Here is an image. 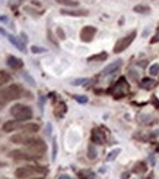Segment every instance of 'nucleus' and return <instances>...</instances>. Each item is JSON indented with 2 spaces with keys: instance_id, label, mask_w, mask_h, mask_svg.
Returning <instances> with one entry per match:
<instances>
[{
  "instance_id": "9",
  "label": "nucleus",
  "mask_w": 159,
  "mask_h": 179,
  "mask_svg": "<svg viewBox=\"0 0 159 179\" xmlns=\"http://www.w3.org/2000/svg\"><path fill=\"white\" fill-rule=\"evenodd\" d=\"M32 136L29 132H18V134L12 135L10 136V141L12 142H16V144H26Z\"/></svg>"
},
{
  "instance_id": "23",
  "label": "nucleus",
  "mask_w": 159,
  "mask_h": 179,
  "mask_svg": "<svg viewBox=\"0 0 159 179\" xmlns=\"http://www.w3.org/2000/svg\"><path fill=\"white\" fill-rule=\"evenodd\" d=\"M102 59H107V54H105V53H102V54H99V56H92V57H89V62H92V60H102Z\"/></svg>"
},
{
  "instance_id": "27",
  "label": "nucleus",
  "mask_w": 159,
  "mask_h": 179,
  "mask_svg": "<svg viewBox=\"0 0 159 179\" xmlns=\"http://www.w3.org/2000/svg\"><path fill=\"white\" fill-rule=\"evenodd\" d=\"M88 82V79H76V81H73L72 84L73 85H80V84H86Z\"/></svg>"
},
{
  "instance_id": "10",
  "label": "nucleus",
  "mask_w": 159,
  "mask_h": 179,
  "mask_svg": "<svg viewBox=\"0 0 159 179\" xmlns=\"http://www.w3.org/2000/svg\"><path fill=\"white\" fill-rule=\"evenodd\" d=\"M120 66H121V60H117V62H114V63H111V65H108L102 72H101V75L102 77H108V75H111V74H114L116 71H118Z\"/></svg>"
},
{
  "instance_id": "26",
  "label": "nucleus",
  "mask_w": 159,
  "mask_h": 179,
  "mask_svg": "<svg viewBox=\"0 0 159 179\" xmlns=\"http://www.w3.org/2000/svg\"><path fill=\"white\" fill-rule=\"evenodd\" d=\"M158 41H159V28H158V30H156V34L153 35V38L150 40V43L153 44V43H158Z\"/></svg>"
},
{
  "instance_id": "29",
  "label": "nucleus",
  "mask_w": 159,
  "mask_h": 179,
  "mask_svg": "<svg viewBox=\"0 0 159 179\" xmlns=\"http://www.w3.org/2000/svg\"><path fill=\"white\" fill-rule=\"evenodd\" d=\"M152 103H153V104H155L156 107H159V101L156 100V98H153V100H152Z\"/></svg>"
},
{
  "instance_id": "24",
  "label": "nucleus",
  "mask_w": 159,
  "mask_h": 179,
  "mask_svg": "<svg viewBox=\"0 0 159 179\" xmlns=\"http://www.w3.org/2000/svg\"><path fill=\"white\" fill-rule=\"evenodd\" d=\"M31 50H32V53H44V51H45V48H42V47H37V45H32V47H31Z\"/></svg>"
},
{
  "instance_id": "17",
  "label": "nucleus",
  "mask_w": 159,
  "mask_h": 179,
  "mask_svg": "<svg viewBox=\"0 0 159 179\" xmlns=\"http://www.w3.org/2000/svg\"><path fill=\"white\" fill-rule=\"evenodd\" d=\"M153 85H155V81H153V79H150V78H145V79H142V88L150 90Z\"/></svg>"
},
{
  "instance_id": "19",
  "label": "nucleus",
  "mask_w": 159,
  "mask_h": 179,
  "mask_svg": "<svg viewBox=\"0 0 159 179\" xmlns=\"http://www.w3.org/2000/svg\"><path fill=\"white\" fill-rule=\"evenodd\" d=\"M9 79H10V75H9L7 72L1 71V72H0V84L3 85V84H6V82H7Z\"/></svg>"
},
{
  "instance_id": "5",
  "label": "nucleus",
  "mask_w": 159,
  "mask_h": 179,
  "mask_svg": "<svg viewBox=\"0 0 159 179\" xmlns=\"http://www.w3.org/2000/svg\"><path fill=\"white\" fill-rule=\"evenodd\" d=\"M136 34H137V32H136V31H133V32H130L128 35H125L124 38L118 40V41H117V44L114 45V53H121V51H124L128 45L134 41Z\"/></svg>"
},
{
  "instance_id": "6",
  "label": "nucleus",
  "mask_w": 159,
  "mask_h": 179,
  "mask_svg": "<svg viewBox=\"0 0 159 179\" xmlns=\"http://www.w3.org/2000/svg\"><path fill=\"white\" fill-rule=\"evenodd\" d=\"M10 156L16 160H37L40 159V156H35L29 151H24V150H13L10 153Z\"/></svg>"
},
{
  "instance_id": "22",
  "label": "nucleus",
  "mask_w": 159,
  "mask_h": 179,
  "mask_svg": "<svg viewBox=\"0 0 159 179\" xmlns=\"http://www.w3.org/2000/svg\"><path fill=\"white\" fill-rule=\"evenodd\" d=\"M118 153H120V148H116L114 151H111V153L108 154V157H107V160H108V162H113V160H114V159L117 157V154H118Z\"/></svg>"
},
{
  "instance_id": "1",
  "label": "nucleus",
  "mask_w": 159,
  "mask_h": 179,
  "mask_svg": "<svg viewBox=\"0 0 159 179\" xmlns=\"http://www.w3.org/2000/svg\"><path fill=\"white\" fill-rule=\"evenodd\" d=\"M24 94V90L21 85L18 84H13V85H7L4 88H0V106L12 101V100H16L19 98L21 95Z\"/></svg>"
},
{
  "instance_id": "30",
  "label": "nucleus",
  "mask_w": 159,
  "mask_h": 179,
  "mask_svg": "<svg viewBox=\"0 0 159 179\" xmlns=\"http://www.w3.org/2000/svg\"><path fill=\"white\" fill-rule=\"evenodd\" d=\"M128 175H130V173H124V175H123V179H127L128 178Z\"/></svg>"
},
{
  "instance_id": "31",
  "label": "nucleus",
  "mask_w": 159,
  "mask_h": 179,
  "mask_svg": "<svg viewBox=\"0 0 159 179\" xmlns=\"http://www.w3.org/2000/svg\"><path fill=\"white\" fill-rule=\"evenodd\" d=\"M29 179H44V178H29Z\"/></svg>"
},
{
  "instance_id": "8",
  "label": "nucleus",
  "mask_w": 159,
  "mask_h": 179,
  "mask_svg": "<svg viewBox=\"0 0 159 179\" xmlns=\"http://www.w3.org/2000/svg\"><path fill=\"white\" fill-rule=\"evenodd\" d=\"M95 34H96V28L88 25V27H85V28L80 31V40L85 41V43H89V41H92V38L95 37Z\"/></svg>"
},
{
  "instance_id": "28",
  "label": "nucleus",
  "mask_w": 159,
  "mask_h": 179,
  "mask_svg": "<svg viewBox=\"0 0 159 179\" xmlns=\"http://www.w3.org/2000/svg\"><path fill=\"white\" fill-rule=\"evenodd\" d=\"M57 35H58L61 40H64V38H66V35H64V31H63L61 28H58V30H57Z\"/></svg>"
},
{
  "instance_id": "20",
  "label": "nucleus",
  "mask_w": 159,
  "mask_h": 179,
  "mask_svg": "<svg viewBox=\"0 0 159 179\" xmlns=\"http://www.w3.org/2000/svg\"><path fill=\"white\" fill-rule=\"evenodd\" d=\"M149 74L152 75V77H156L159 74V65L158 63H155V65H152L150 68H149Z\"/></svg>"
},
{
  "instance_id": "13",
  "label": "nucleus",
  "mask_w": 159,
  "mask_h": 179,
  "mask_svg": "<svg viewBox=\"0 0 159 179\" xmlns=\"http://www.w3.org/2000/svg\"><path fill=\"white\" fill-rule=\"evenodd\" d=\"M21 129H22L24 132L34 134V132H38L40 125H38V123H25V125H21Z\"/></svg>"
},
{
  "instance_id": "2",
  "label": "nucleus",
  "mask_w": 159,
  "mask_h": 179,
  "mask_svg": "<svg viewBox=\"0 0 159 179\" xmlns=\"http://www.w3.org/2000/svg\"><path fill=\"white\" fill-rule=\"evenodd\" d=\"M47 169L44 166H24V167H18L15 175L19 179H29L34 175H45Z\"/></svg>"
},
{
  "instance_id": "21",
  "label": "nucleus",
  "mask_w": 159,
  "mask_h": 179,
  "mask_svg": "<svg viewBox=\"0 0 159 179\" xmlns=\"http://www.w3.org/2000/svg\"><path fill=\"white\" fill-rule=\"evenodd\" d=\"M150 9L149 6H136L134 7V12H139V13H148Z\"/></svg>"
},
{
  "instance_id": "4",
  "label": "nucleus",
  "mask_w": 159,
  "mask_h": 179,
  "mask_svg": "<svg viewBox=\"0 0 159 179\" xmlns=\"http://www.w3.org/2000/svg\"><path fill=\"white\" fill-rule=\"evenodd\" d=\"M25 147H26V150H28L29 153H32V154H35V156H40V157H41V154H44L45 150H47L45 142H44L41 138H37V136H32V138L25 144Z\"/></svg>"
},
{
  "instance_id": "7",
  "label": "nucleus",
  "mask_w": 159,
  "mask_h": 179,
  "mask_svg": "<svg viewBox=\"0 0 159 179\" xmlns=\"http://www.w3.org/2000/svg\"><path fill=\"white\" fill-rule=\"evenodd\" d=\"M127 90H128V85H127V82H125V79L124 78H121L118 82L113 87V88L110 90V92H113L117 98H120L121 95H124L125 92H127Z\"/></svg>"
},
{
  "instance_id": "15",
  "label": "nucleus",
  "mask_w": 159,
  "mask_h": 179,
  "mask_svg": "<svg viewBox=\"0 0 159 179\" xmlns=\"http://www.w3.org/2000/svg\"><path fill=\"white\" fill-rule=\"evenodd\" d=\"M92 141L96 142V144H104V135H102V132L98 131V129H93L92 131Z\"/></svg>"
},
{
  "instance_id": "16",
  "label": "nucleus",
  "mask_w": 159,
  "mask_h": 179,
  "mask_svg": "<svg viewBox=\"0 0 159 179\" xmlns=\"http://www.w3.org/2000/svg\"><path fill=\"white\" fill-rule=\"evenodd\" d=\"M58 4H63V6H69V7H76L79 4V1L76 0H56Z\"/></svg>"
},
{
  "instance_id": "14",
  "label": "nucleus",
  "mask_w": 159,
  "mask_h": 179,
  "mask_svg": "<svg viewBox=\"0 0 159 179\" xmlns=\"http://www.w3.org/2000/svg\"><path fill=\"white\" fill-rule=\"evenodd\" d=\"M61 15H69V16H86V15H88V10H67V9H63V10H61Z\"/></svg>"
},
{
  "instance_id": "25",
  "label": "nucleus",
  "mask_w": 159,
  "mask_h": 179,
  "mask_svg": "<svg viewBox=\"0 0 159 179\" xmlns=\"http://www.w3.org/2000/svg\"><path fill=\"white\" fill-rule=\"evenodd\" d=\"M75 100L79 101V103H86V101H88V98L83 97V95H75Z\"/></svg>"
},
{
  "instance_id": "3",
  "label": "nucleus",
  "mask_w": 159,
  "mask_h": 179,
  "mask_svg": "<svg viewBox=\"0 0 159 179\" xmlns=\"http://www.w3.org/2000/svg\"><path fill=\"white\" fill-rule=\"evenodd\" d=\"M10 113H12V116L16 121H21V122L29 121L32 118V110L28 106H25V104H15L10 109Z\"/></svg>"
},
{
  "instance_id": "18",
  "label": "nucleus",
  "mask_w": 159,
  "mask_h": 179,
  "mask_svg": "<svg viewBox=\"0 0 159 179\" xmlns=\"http://www.w3.org/2000/svg\"><path fill=\"white\" fill-rule=\"evenodd\" d=\"M88 157H89L91 160H93V159L96 157V150H95L93 144H91V145L88 147Z\"/></svg>"
},
{
  "instance_id": "11",
  "label": "nucleus",
  "mask_w": 159,
  "mask_h": 179,
  "mask_svg": "<svg viewBox=\"0 0 159 179\" xmlns=\"http://www.w3.org/2000/svg\"><path fill=\"white\" fill-rule=\"evenodd\" d=\"M7 65H9L10 68H13V69H21V68L24 66V62H22L21 59L15 57V56H9V57H7Z\"/></svg>"
},
{
  "instance_id": "12",
  "label": "nucleus",
  "mask_w": 159,
  "mask_h": 179,
  "mask_svg": "<svg viewBox=\"0 0 159 179\" xmlns=\"http://www.w3.org/2000/svg\"><path fill=\"white\" fill-rule=\"evenodd\" d=\"M18 128H21V125H19L18 121H9V122H6V123L3 125V131H4V132H13V131L18 129Z\"/></svg>"
}]
</instances>
